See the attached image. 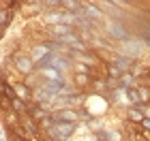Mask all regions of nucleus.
I'll return each mask as SVG.
<instances>
[{"mask_svg": "<svg viewBox=\"0 0 150 141\" xmlns=\"http://www.w3.org/2000/svg\"><path fill=\"white\" fill-rule=\"evenodd\" d=\"M15 64H17V69L24 71V73H28V71L32 69V60H28V58H17Z\"/></svg>", "mask_w": 150, "mask_h": 141, "instance_id": "f257e3e1", "label": "nucleus"}, {"mask_svg": "<svg viewBox=\"0 0 150 141\" xmlns=\"http://www.w3.org/2000/svg\"><path fill=\"white\" fill-rule=\"evenodd\" d=\"M110 32L114 36H118V39H127V30H122L120 24H110Z\"/></svg>", "mask_w": 150, "mask_h": 141, "instance_id": "f03ea898", "label": "nucleus"}, {"mask_svg": "<svg viewBox=\"0 0 150 141\" xmlns=\"http://www.w3.org/2000/svg\"><path fill=\"white\" fill-rule=\"evenodd\" d=\"M11 105H13V109H17V111H22V113H26V111H28V107H26V105H24L19 98H13V100H11Z\"/></svg>", "mask_w": 150, "mask_h": 141, "instance_id": "7ed1b4c3", "label": "nucleus"}, {"mask_svg": "<svg viewBox=\"0 0 150 141\" xmlns=\"http://www.w3.org/2000/svg\"><path fill=\"white\" fill-rule=\"evenodd\" d=\"M84 11L88 13V15H92V17H101V11H97V9H94V6H90V4H86Z\"/></svg>", "mask_w": 150, "mask_h": 141, "instance_id": "20e7f679", "label": "nucleus"}, {"mask_svg": "<svg viewBox=\"0 0 150 141\" xmlns=\"http://www.w3.org/2000/svg\"><path fill=\"white\" fill-rule=\"evenodd\" d=\"M142 124H144L146 128H150V120H146V118H144V122H142Z\"/></svg>", "mask_w": 150, "mask_h": 141, "instance_id": "39448f33", "label": "nucleus"}]
</instances>
